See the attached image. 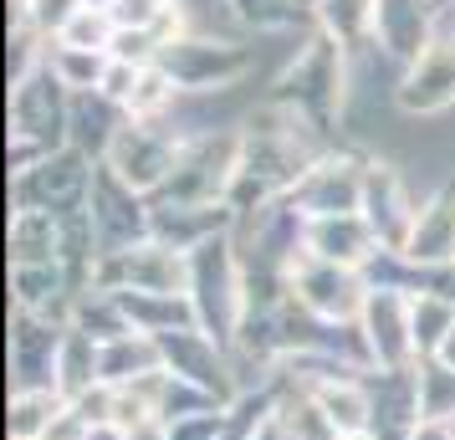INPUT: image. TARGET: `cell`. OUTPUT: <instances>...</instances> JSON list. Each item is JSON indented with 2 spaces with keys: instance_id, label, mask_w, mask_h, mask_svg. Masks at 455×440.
Returning a JSON list of instances; mask_svg holds the SVG:
<instances>
[{
  "instance_id": "obj_20",
  "label": "cell",
  "mask_w": 455,
  "mask_h": 440,
  "mask_svg": "<svg viewBox=\"0 0 455 440\" xmlns=\"http://www.w3.org/2000/svg\"><path fill=\"white\" fill-rule=\"evenodd\" d=\"M451 430H455V420H451Z\"/></svg>"
},
{
  "instance_id": "obj_3",
  "label": "cell",
  "mask_w": 455,
  "mask_h": 440,
  "mask_svg": "<svg viewBox=\"0 0 455 440\" xmlns=\"http://www.w3.org/2000/svg\"><path fill=\"white\" fill-rule=\"evenodd\" d=\"M297 297H302V308L323 317H363V308H369V287L353 276V267H332L317 256L297 276Z\"/></svg>"
},
{
  "instance_id": "obj_12",
  "label": "cell",
  "mask_w": 455,
  "mask_h": 440,
  "mask_svg": "<svg viewBox=\"0 0 455 440\" xmlns=\"http://www.w3.org/2000/svg\"><path fill=\"white\" fill-rule=\"evenodd\" d=\"M174 103V72L164 67H144L139 72V87H133V98H128V113L133 118H154V113H164Z\"/></svg>"
},
{
  "instance_id": "obj_6",
  "label": "cell",
  "mask_w": 455,
  "mask_h": 440,
  "mask_svg": "<svg viewBox=\"0 0 455 440\" xmlns=\"http://www.w3.org/2000/svg\"><path fill=\"white\" fill-rule=\"evenodd\" d=\"M312 399L323 404V415L343 430V436H369L373 430V399L369 389L348 374H328L312 384Z\"/></svg>"
},
{
  "instance_id": "obj_11",
  "label": "cell",
  "mask_w": 455,
  "mask_h": 440,
  "mask_svg": "<svg viewBox=\"0 0 455 440\" xmlns=\"http://www.w3.org/2000/svg\"><path fill=\"white\" fill-rule=\"evenodd\" d=\"M113 36H118V21L108 11H92V5L62 26V46H77V52H103V46H113Z\"/></svg>"
},
{
  "instance_id": "obj_15",
  "label": "cell",
  "mask_w": 455,
  "mask_h": 440,
  "mask_svg": "<svg viewBox=\"0 0 455 440\" xmlns=\"http://www.w3.org/2000/svg\"><path fill=\"white\" fill-rule=\"evenodd\" d=\"M164 11H169L164 0H113L108 5V16L118 21V31H148Z\"/></svg>"
},
{
  "instance_id": "obj_10",
  "label": "cell",
  "mask_w": 455,
  "mask_h": 440,
  "mask_svg": "<svg viewBox=\"0 0 455 440\" xmlns=\"http://www.w3.org/2000/svg\"><path fill=\"white\" fill-rule=\"evenodd\" d=\"M410 323H414V348L435 358V348H440V343H445V333L455 328V308L445 302V297L419 292L410 302Z\"/></svg>"
},
{
  "instance_id": "obj_2",
  "label": "cell",
  "mask_w": 455,
  "mask_h": 440,
  "mask_svg": "<svg viewBox=\"0 0 455 440\" xmlns=\"http://www.w3.org/2000/svg\"><path fill=\"white\" fill-rule=\"evenodd\" d=\"M363 333H369V354L379 358V369L399 374L419 348H414V323H410V302L394 292V287H379L369 292V308H363Z\"/></svg>"
},
{
  "instance_id": "obj_13",
  "label": "cell",
  "mask_w": 455,
  "mask_h": 440,
  "mask_svg": "<svg viewBox=\"0 0 455 440\" xmlns=\"http://www.w3.org/2000/svg\"><path fill=\"white\" fill-rule=\"evenodd\" d=\"M57 83L62 87H103V62H98V52L62 46V52H57Z\"/></svg>"
},
{
  "instance_id": "obj_4",
  "label": "cell",
  "mask_w": 455,
  "mask_h": 440,
  "mask_svg": "<svg viewBox=\"0 0 455 440\" xmlns=\"http://www.w3.org/2000/svg\"><path fill=\"white\" fill-rule=\"evenodd\" d=\"M373 226L363 215H312L307 226V246L317 261H332V267H363L373 256Z\"/></svg>"
},
{
  "instance_id": "obj_17",
  "label": "cell",
  "mask_w": 455,
  "mask_h": 440,
  "mask_svg": "<svg viewBox=\"0 0 455 440\" xmlns=\"http://www.w3.org/2000/svg\"><path fill=\"white\" fill-rule=\"evenodd\" d=\"M410 440H455V430H451V420H419L410 430Z\"/></svg>"
},
{
  "instance_id": "obj_7",
  "label": "cell",
  "mask_w": 455,
  "mask_h": 440,
  "mask_svg": "<svg viewBox=\"0 0 455 440\" xmlns=\"http://www.w3.org/2000/svg\"><path fill=\"white\" fill-rule=\"evenodd\" d=\"M404 256L410 261H451L455 256V195L435 200L430 210H419Z\"/></svg>"
},
{
  "instance_id": "obj_1",
  "label": "cell",
  "mask_w": 455,
  "mask_h": 440,
  "mask_svg": "<svg viewBox=\"0 0 455 440\" xmlns=\"http://www.w3.org/2000/svg\"><path fill=\"white\" fill-rule=\"evenodd\" d=\"M108 169H113V180L128 185V189H154L180 169V148H169L164 139L148 133V128L128 124L108 139Z\"/></svg>"
},
{
  "instance_id": "obj_18",
  "label": "cell",
  "mask_w": 455,
  "mask_h": 440,
  "mask_svg": "<svg viewBox=\"0 0 455 440\" xmlns=\"http://www.w3.org/2000/svg\"><path fill=\"white\" fill-rule=\"evenodd\" d=\"M435 364H440V369H451V374H455V328L445 333V343L435 348Z\"/></svg>"
},
{
  "instance_id": "obj_5",
  "label": "cell",
  "mask_w": 455,
  "mask_h": 440,
  "mask_svg": "<svg viewBox=\"0 0 455 440\" xmlns=\"http://www.w3.org/2000/svg\"><path fill=\"white\" fill-rule=\"evenodd\" d=\"M399 103L410 113H435V108L455 103V46L435 42L414 57V72L399 87Z\"/></svg>"
},
{
  "instance_id": "obj_9",
  "label": "cell",
  "mask_w": 455,
  "mask_h": 440,
  "mask_svg": "<svg viewBox=\"0 0 455 440\" xmlns=\"http://www.w3.org/2000/svg\"><path fill=\"white\" fill-rule=\"evenodd\" d=\"M67 399L57 389H16L11 399V440H42L46 425L62 415Z\"/></svg>"
},
{
  "instance_id": "obj_16",
  "label": "cell",
  "mask_w": 455,
  "mask_h": 440,
  "mask_svg": "<svg viewBox=\"0 0 455 440\" xmlns=\"http://www.w3.org/2000/svg\"><path fill=\"white\" fill-rule=\"evenodd\" d=\"M31 16L42 26H57V31H62V26L77 16V0H31Z\"/></svg>"
},
{
  "instance_id": "obj_8",
  "label": "cell",
  "mask_w": 455,
  "mask_h": 440,
  "mask_svg": "<svg viewBox=\"0 0 455 440\" xmlns=\"http://www.w3.org/2000/svg\"><path fill=\"white\" fill-rule=\"evenodd\" d=\"M11 252H16V267H36V261L57 256V220H52V210H42V205L16 210V220H11Z\"/></svg>"
},
{
  "instance_id": "obj_19",
  "label": "cell",
  "mask_w": 455,
  "mask_h": 440,
  "mask_svg": "<svg viewBox=\"0 0 455 440\" xmlns=\"http://www.w3.org/2000/svg\"><path fill=\"white\" fill-rule=\"evenodd\" d=\"M343 440H373V436H343Z\"/></svg>"
},
{
  "instance_id": "obj_14",
  "label": "cell",
  "mask_w": 455,
  "mask_h": 440,
  "mask_svg": "<svg viewBox=\"0 0 455 440\" xmlns=\"http://www.w3.org/2000/svg\"><path fill=\"white\" fill-rule=\"evenodd\" d=\"M323 11L343 36H358L369 21H379V0H323Z\"/></svg>"
}]
</instances>
